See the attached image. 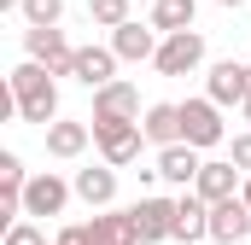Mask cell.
Listing matches in <instances>:
<instances>
[{"instance_id":"16","label":"cell","mask_w":251,"mask_h":245,"mask_svg":"<svg viewBox=\"0 0 251 245\" xmlns=\"http://www.w3.org/2000/svg\"><path fill=\"white\" fill-rule=\"evenodd\" d=\"M199 170H204V158H199L193 146H164V152H158V175H164V181H176L181 193H193Z\"/></svg>"},{"instance_id":"30","label":"cell","mask_w":251,"mask_h":245,"mask_svg":"<svg viewBox=\"0 0 251 245\" xmlns=\"http://www.w3.org/2000/svg\"><path fill=\"white\" fill-rule=\"evenodd\" d=\"M246 88H251V64H246ZM246 99H251V94H246Z\"/></svg>"},{"instance_id":"27","label":"cell","mask_w":251,"mask_h":245,"mask_svg":"<svg viewBox=\"0 0 251 245\" xmlns=\"http://www.w3.org/2000/svg\"><path fill=\"white\" fill-rule=\"evenodd\" d=\"M240 198H246V210H251V175H246V187H240Z\"/></svg>"},{"instance_id":"6","label":"cell","mask_w":251,"mask_h":245,"mask_svg":"<svg viewBox=\"0 0 251 245\" xmlns=\"http://www.w3.org/2000/svg\"><path fill=\"white\" fill-rule=\"evenodd\" d=\"M134 210V228H140V245H158V240H176V198H158V193H146L140 204H128Z\"/></svg>"},{"instance_id":"26","label":"cell","mask_w":251,"mask_h":245,"mask_svg":"<svg viewBox=\"0 0 251 245\" xmlns=\"http://www.w3.org/2000/svg\"><path fill=\"white\" fill-rule=\"evenodd\" d=\"M0 12H24V0H0Z\"/></svg>"},{"instance_id":"9","label":"cell","mask_w":251,"mask_h":245,"mask_svg":"<svg viewBox=\"0 0 251 245\" xmlns=\"http://www.w3.org/2000/svg\"><path fill=\"white\" fill-rule=\"evenodd\" d=\"M140 88L134 82H111V88H100L94 94V122H140Z\"/></svg>"},{"instance_id":"31","label":"cell","mask_w":251,"mask_h":245,"mask_svg":"<svg viewBox=\"0 0 251 245\" xmlns=\"http://www.w3.org/2000/svg\"><path fill=\"white\" fill-rule=\"evenodd\" d=\"M246 245H251V240H246Z\"/></svg>"},{"instance_id":"7","label":"cell","mask_w":251,"mask_h":245,"mask_svg":"<svg viewBox=\"0 0 251 245\" xmlns=\"http://www.w3.org/2000/svg\"><path fill=\"white\" fill-rule=\"evenodd\" d=\"M158 76H187V70H199L204 64V35L199 29H187V35H164V47H158Z\"/></svg>"},{"instance_id":"1","label":"cell","mask_w":251,"mask_h":245,"mask_svg":"<svg viewBox=\"0 0 251 245\" xmlns=\"http://www.w3.org/2000/svg\"><path fill=\"white\" fill-rule=\"evenodd\" d=\"M6 88H12L18 117H24V122H41V128L59 122V82H53V70H41L35 59H24L12 76H6Z\"/></svg>"},{"instance_id":"24","label":"cell","mask_w":251,"mask_h":245,"mask_svg":"<svg viewBox=\"0 0 251 245\" xmlns=\"http://www.w3.org/2000/svg\"><path fill=\"white\" fill-rule=\"evenodd\" d=\"M228 164H234L240 175H251V128H246V134H234V146H228Z\"/></svg>"},{"instance_id":"12","label":"cell","mask_w":251,"mask_h":245,"mask_svg":"<svg viewBox=\"0 0 251 245\" xmlns=\"http://www.w3.org/2000/svg\"><path fill=\"white\" fill-rule=\"evenodd\" d=\"M76 198L88 204V210H111V198H117V170L111 164H88V170H76Z\"/></svg>"},{"instance_id":"17","label":"cell","mask_w":251,"mask_h":245,"mask_svg":"<svg viewBox=\"0 0 251 245\" xmlns=\"http://www.w3.org/2000/svg\"><path fill=\"white\" fill-rule=\"evenodd\" d=\"M94 245H140V228H134V210H100L88 222Z\"/></svg>"},{"instance_id":"10","label":"cell","mask_w":251,"mask_h":245,"mask_svg":"<svg viewBox=\"0 0 251 245\" xmlns=\"http://www.w3.org/2000/svg\"><path fill=\"white\" fill-rule=\"evenodd\" d=\"M210 240H216V245H246L251 240L246 198H222V204H210Z\"/></svg>"},{"instance_id":"2","label":"cell","mask_w":251,"mask_h":245,"mask_svg":"<svg viewBox=\"0 0 251 245\" xmlns=\"http://www.w3.org/2000/svg\"><path fill=\"white\" fill-rule=\"evenodd\" d=\"M222 140H228L222 105H216V99H181V146L210 152V146H222Z\"/></svg>"},{"instance_id":"20","label":"cell","mask_w":251,"mask_h":245,"mask_svg":"<svg viewBox=\"0 0 251 245\" xmlns=\"http://www.w3.org/2000/svg\"><path fill=\"white\" fill-rule=\"evenodd\" d=\"M193 18H199V0H152V29L158 35H187L193 29Z\"/></svg>"},{"instance_id":"8","label":"cell","mask_w":251,"mask_h":245,"mask_svg":"<svg viewBox=\"0 0 251 245\" xmlns=\"http://www.w3.org/2000/svg\"><path fill=\"white\" fill-rule=\"evenodd\" d=\"M158 47H164V35H158L152 24H134V18H128L123 29H111V53H117V64H146V59H158Z\"/></svg>"},{"instance_id":"11","label":"cell","mask_w":251,"mask_h":245,"mask_svg":"<svg viewBox=\"0 0 251 245\" xmlns=\"http://www.w3.org/2000/svg\"><path fill=\"white\" fill-rule=\"evenodd\" d=\"M246 64L240 59H222L210 64V76H204V99H216V105H246Z\"/></svg>"},{"instance_id":"23","label":"cell","mask_w":251,"mask_h":245,"mask_svg":"<svg viewBox=\"0 0 251 245\" xmlns=\"http://www.w3.org/2000/svg\"><path fill=\"white\" fill-rule=\"evenodd\" d=\"M6 245H47V234H41V228H35L29 216H24L18 228H6Z\"/></svg>"},{"instance_id":"4","label":"cell","mask_w":251,"mask_h":245,"mask_svg":"<svg viewBox=\"0 0 251 245\" xmlns=\"http://www.w3.org/2000/svg\"><path fill=\"white\" fill-rule=\"evenodd\" d=\"M24 53L41 70H53V76H70L76 70V47L64 41V29H24Z\"/></svg>"},{"instance_id":"15","label":"cell","mask_w":251,"mask_h":245,"mask_svg":"<svg viewBox=\"0 0 251 245\" xmlns=\"http://www.w3.org/2000/svg\"><path fill=\"white\" fill-rule=\"evenodd\" d=\"M176 240L181 245L210 240V204H204L199 193H181V198H176Z\"/></svg>"},{"instance_id":"14","label":"cell","mask_w":251,"mask_h":245,"mask_svg":"<svg viewBox=\"0 0 251 245\" xmlns=\"http://www.w3.org/2000/svg\"><path fill=\"white\" fill-rule=\"evenodd\" d=\"M240 187H246V175L222 158V164H204L199 170V181H193V193L204 198V204H222V198H240Z\"/></svg>"},{"instance_id":"3","label":"cell","mask_w":251,"mask_h":245,"mask_svg":"<svg viewBox=\"0 0 251 245\" xmlns=\"http://www.w3.org/2000/svg\"><path fill=\"white\" fill-rule=\"evenodd\" d=\"M70 198H76V187L64 181V175H53V170H41L24 187V216H64Z\"/></svg>"},{"instance_id":"28","label":"cell","mask_w":251,"mask_h":245,"mask_svg":"<svg viewBox=\"0 0 251 245\" xmlns=\"http://www.w3.org/2000/svg\"><path fill=\"white\" fill-rule=\"evenodd\" d=\"M210 6H240V0H210Z\"/></svg>"},{"instance_id":"22","label":"cell","mask_w":251,"mask_h":245,"mask_svg":"<svg viewBox=\"0 0 251 245\" xmlns=\"http://www.w3.org/2000/svg\"><path fill=\"white\" fill-rule=\"evenodd\" d=\"M88 18L100 29H123L128 24V0H88Z\"/></svg>"},{"instance_id":"5","label":"cell","mask_w":251,"mask_h":245,"mask_svg":"<svg viewBox=\"0 0 251 245\" xmlns=\"http://www.w3.org/2000/svg\"><path fill=\"white\" fill-rule=\"evenodd\" d=\"M140 122H94V146H100V158L111 164V170H123L140 158Z\"/></svg>"},{"instance_id":"29","label":"cell","mask_w":251,"mask_h":245,"mask_svg":"<svg viewBox=\"0 0 251 245\" xmlns=\"http://www.w3.org/2000/svg\"><path fill=\"white\" fill-rule=\"evenodd\" d=\"M240 111H246V122H251V99H246V105H240Z\"/></svg>"},{"instance_id":"25","label":"cell","mask_w":251,"mask_h":245,"mask_svg":"<svg viewBox=\"0 0 251 245\" xmlns=\"http://www.w3.org/2000/svg\"><path fill=\"white\" fill-rule=\"evenodd\" d=\"M53 245H94V234H88V222H76V228H59Z\"/></svg>"},{"instance_id":"21","label":"cell","mask_w":251,"mask_h":245,"mask_svg":"<svg viewBox=\"0 0 251 245\" xmlns=\"http://www.w3.org/2000/svg\"><path fill=\"white\" fill-rule=\"evenodd\" d=\"M64 18V0H24V24L29 29H59Z\"/></svg>"},{"instance_id":"19","label":"cell","mask_w":251,"mask_h":245,"mask_svg":"<svg viewBox=\"0 0 251 245\" xmlns=\"http://www.w3.org/2000/svg\"><path fill=\"white\" fill-rule=\"evenodd\" d=\"M88 140H94V122H76V117H59L47 128V152H53V158H82Z\"/></svg>"},{"instance_id":"18","label":"cell","mask_w":251,"mask_h":245,"mask_svg":"<svg viewBox=\"0 0 251 245\" xmlns=\"http://www.w3.org/2000/svg\"><path fill=\"white\" fill-rule=\"evenodd\" d=\"M140 134H146L158 152H164V146H181V105H146Z\"/></svg>"},{"instance_id":"13","label":"cell","mask_w":251,"mask_h":245,"mask_svg":"<svg viewBox=\"0 0 251 245\" xmlns=\"http://www.w3.org/2000/svg\"><path fill=\"white\" fill-rule=\"evenodd\" d=\"M70 76L100 94V88L117 82V53H111V47H76V70H70Z\"/></svg>"}]
</instances>
